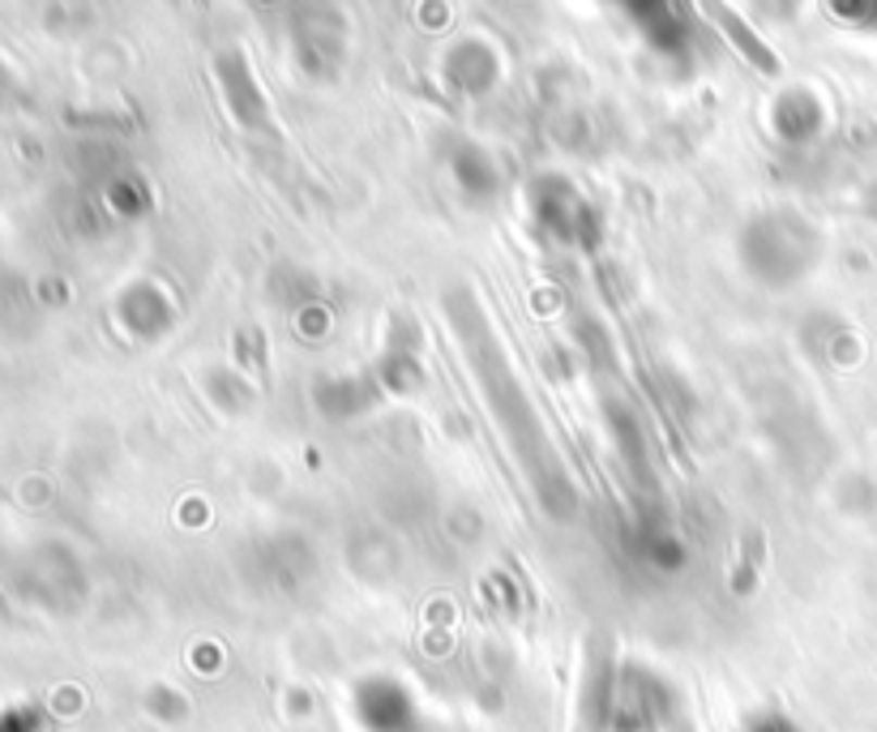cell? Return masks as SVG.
<instances>
[{"instance_id":"obj_2","label":"cell","mask_w":877,"mask_h":732,"mask_svg":"<svg viewBox=\"0 0 877 732\" xmlns=\"http://www.w3.org/2000/svg\"><path fill=\"white\" fill-rule=\"evenodd\" d=\"M0 502H4V497H0Z\"/></svg>"},{"instance_id":"obj_1","label":"cell","mask_w":877,"mask_h":732,"mask_svg":"<svg viewBox=\"0 0 877 732\" xmlns=\"http://www.w3.org/2000/svg\"><path fill=\"white\" fill-rule=\"evenodd\" d=\"M711 17H719V26H724V35H728V39H732V43H737V48H741L744 52V61H753V65H757V70H762V74H779V65H775V56H770V48H766V43H762V39H757V35H753V30H749V26H744L741 17H737V13H732V9H724V4H715V9H711Z\"/></svg>"}]
</instances>
